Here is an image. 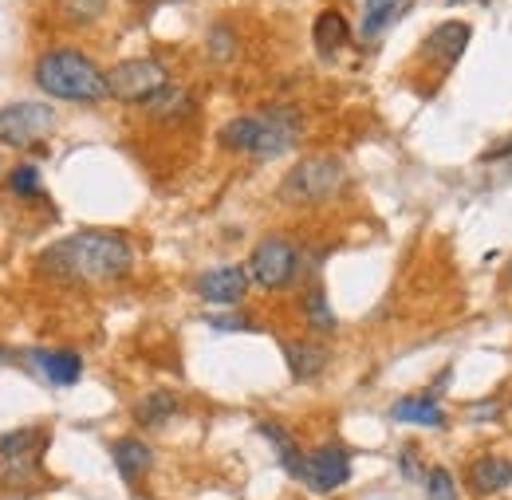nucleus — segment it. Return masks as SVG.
<instances>
[{
    "label": "nucleus",
    "instance_id": "f03ea898",
    "mask_svg": "<svg viewBox=\"0 0 512 500\" xmlns=\"http://www.w3.org/2000/svg\"><path fill=\"white\" fill-rule=\"evenodd\" d=\"M304 134L296 107H264L260 115H241L221 130V146L249 154V158H280L288 154Z\"/></svg>",
    "mask_w": 512,
    "mask_h": 500
},
{
    "label": "nucleus",
    "instance_id": "2eb2a0df",
    "mask_svg": "<svg viewBox=\"0 0 512 500\" xmlns=\"http://www.w3.org/2000/svg\"><path fill=\"white\" fill-rule=\"evenodd\" d=\"M410 4H414V0H363V24H359V36H363L367 44H375L398 16L410 12Z\"/></svg>",
    "mask_w": 512,
    "mask_h": 500
},
{
    "label": "nucleus",
    "instance_id": "7ed1b4c3",
    "mask_svg": "<svg viewBox=\"0 0 512 500\" xmlns=\"http://www.w3.org/2000/svg\"><path fill=\"white\" fill-rule=\"evenodd\" d=\"M36 87L48 91L52 99H67V103H99L111 95V83L107 75L87 60L83 52H48L36 63Z\"/></svg>",
    "mask_w": 512,
    "mask_h": 500
},
{
    "label": "nucleus",
    "instance_id": "393cba45",
    "mask_svg": "<svg viewBox=\"0 0 512 500\" xmlns=\"http://www.w3.org/2000/svg\"><path fill=\"white\" fill-rule=\"evenodd\" d=\"M103 4H107V0H75L71 8H75V16H95Z\"/></svg>",
    "mask_w": 512,
    "mask_h": 500
},
{
    "label": "nucleus",
    "instance_id": "39448f33",
    "mask_svg": "<svg viewBox=\"0 0 512 500\" xmlns=\"http://www.w3.org/2000/svg\"><path fill=\"white\" fill-rule=\"evenodd\" d=\"M300 272V249L288 237H264L253 249L249 260V276L268 292H284Z\"/></svg>",
    "mask_w": 512,
    "mask_h": 500
},
{
    "label": "nucleus",
    "instance_id": "f3484780",
    "mask_svg": "<svg viewBox=\"0 0 512 500\" xmlns=\"http://www.w3.org/2000/svg\"><path fill=\"white\" fill-rule=\"evenodd\" d=\"M256 434L276 449V457H280V465H284V473H288V477H296V481L304 477V453H300V445L292 441V434H288L284 426H276V422H260V426H256Z\"/></svg>",
    "mask_w": 512,
    "mask_h": 500
},
{
    "label": "nucleus",
    "instance_id": "dca6fc26",
    "mask_svg": "<svg viewBox=\"0 0 512 500\" xmlns=\"http://www.w3.org/2000/svg\"><path fill=\"white\" fill-rule=\"evenodd\" d=\"M111 457H115V469H119L127 481L146 477L150 465H154V449H150L142 438H119L115 445H111Z\"/></svg>",
    "mask_w": 512,
    "mask_h": 500
},
{
    "label": "nucleus",
    "instance_id": "f8f14e48",
    "mask_svg": "<svg viewBox=\"0 0 512 500\" xmlns=\"http://www.w3.org/2000/svg\"><path fill=\"white\" fill-rule=\"evenodd\" d=\"M24 363L52 386H75L79 375H83V359L75 351H40L36 347V351L24 355Z\"/></svg>",
    "mask_w": 512,
    "mask_h": 500
},
{
    "label": "nucleus",
    "instance_id": "aec40b11",
    "mask_svg": "<svg viewBox=\"0 0 512 500\" xmlns=\"http://www.w3.org/2000/svg\"><path fill=\"white\" fill-rule=\"evenodd\" d=\"M284 359H288L292 378H300V382L316 378L327 367V351L320 343H284Z\"/></svg>",
    "mask_w": 512,
    "mask_h": 500
},
{
    "label": "nucleus",
    "instance_id": "20e7f679",
    "mask_svg": "<svg viewBox=\"0 0 512 500\" xmlns=\"http://www.w3.org/2000/svg\"><path fill=\"white\" fill-rule=\"evenodd\" d=\"M343 182H347L343 162L331 158V154H316V158H300V162L284 174L280 197H284L288 205H316V201L335 197V193L343 189Z\"/></svg>",
    "mask_w": 512,
    "mask_h": 500
},
{
    "label": "nucleus",
    "instance_id": "9b49d317",
    "mask_svg": "<svg viewBox=\"0 0 512 500\" xmlns=\"http://www.w3.org/2000/svg\"><path fill=\"white\" fill-rule=\"evenodd\" d=\"M465 481L477 497H493V493H505L512 485V461H505L501 453H481L477 461H469L465 469Z\"/></svg>",
    "mask_w": 512,
    "mask_h": 500
},
{
    "label": "nucleus",
    "instance_id": "0eeeda50",
    "mask_svg": "<svg viewBox=\"0 0 512 500\" xmlns=\"http://www.w3.org/2000/svg\"><path fill=\"white\" fill-rule=\"evenodd\" d=\"M56 126V111L48 103H8L0 107V142L12 150L36 146Z\"/></svg>",
    "mask_w": 512,
    "mask_h": 500
},
{
    "label": "nucleus",
    "instance_id": "6e6552de",
    "mask_svg": "<svg viewBox=\"0 0 512 500\" xmlns=\"http://www.w3.org/2000/svg\"><path fill=\"white\" fill-rule=\"evenodd\" d=\"M107 83H111V95L123 103H154L170 87L166 67L158 60H123L107 75Z\"/></svg>",
    "mask_w": 512,
    "mask_h": 500
},
{
    "label": "nucleus",
    "instance_id": "412c9836",
    "mask_svg": "<svg viewBox=\"0 0 512 500\" xmlns=\"http://www.w3.org/2000/svg\"><path fill=\"white\" fill-rule=\"evenodd\" d=\"M304 315H308V323H312L316 331H331V327H335V312H331L323 288H312V292L304 296Z\"/></svg>",
    "mask_w": 512,
    "mask_h": 500
},
{
    "label": "nucleus",
    "instance_id": "4468645a",
    "mask_svg": "<svg viewBox=\"0 0 512 500\" xmlns=\"http://www.w3.org/2000/svg\"><path fill=\"white\" fill-rule=\"evenodd\" d=\"M390 418L394 422H406V426H426V430H442L446 426V410L438 406L434 394H406L390 406Z\"/></svg>",
    "mask_w": 512,
    "mask_h": 500
},
{
    "label": "nucleus",
    "instance_id": "1a4fd4ad",
    "mask_svg": "<svg viewBox=\"0 0 512 500\" xmlns=\"http://www.w3.org/2000/svg\"><path fill=\"white\" fill-rule=\"evenodd\" d=\"M312 493H335L351 481V457L343 445H320L312 453H304V477H300Z\"/></svg>",
    "mask_w": 512,
    "mask_h": 500
},
{
    "label": "nucleus",
    "instance_id": "f257e3e1",
    "mask_svg": "<svg viewBox=\"0 0 512 500\" xmlns=\"http://www.w3.org/2000/svg\"><path fill=\"white\" fill-rule=\"evenodd\" d=\"M134 264V249L123 233L107 229H83L56 241L40 256V268L60 284H107L127 276Z\"/></svg>",
    "mask_w": 512,
    "mask_h": 500
},
{
    "label": "nucleus",
    "instance_id": "a211bd4d",
    "mask_svg": "<svg viewBox=\"0 0 512 500\" xmlns=\"http://www.w3.org/2000/svg\"><path fill=\"white\" fill-rule=\"evenodd\" d=\"M174 414H178V394H170V390H150V394H142L138 406H134V422H138L142 430H158V426H166Z\"/></svg>",
    "mask_w": 512,
    "mask_h": 500
},
{
    "label": "nucleus",
    "instance_id": "423d86ee",
    "mask_svg": "<svg viewBox=\"0 0 512 500\" xmlns=\"http://www.w3.org/2000/svg\"><path fill=\"white\" fill-rule=\"evenodd\" d=\"M48 449V430H16L0 438V481H8L12 489L32 481L40 469V457Z\"/></svg>",
    "mask_w": 512,
    "mask_h": 500
},
{
    "label": "nucleus",
    "instance_id": "a878e982",
    "mask_svg": "<svg viewBox=\"0 0 512 500\" xmlns=\"http://www.w3.org/2000/svg\"><path fill=\"white\" fill-rule=\"evenodd\" d=\"M449 4H465V0H449Z\"/></svg>",
    "mask_w": 512,
    "mask_h": 500
},
{
    "label": "nucleus",
    "instance_id": "b1692460",
    "mask_svg": "<svg viewBox=\"0 0 512 500\" xmlns=\"http://www.w3.org/2000/svg\"><path fill=\"white\" fill-rule=\"evenodd\" d=\"M209 323H213V327H225V331H229V327H233V331H241V327H249V319H245V315H233V319H221V315H213Z\"/></svg>",
    "mask_w": 512,
    "mask_h": 500
},
{
    "label": "nucleus",
    "instance_id": "bb28decb",
    "mask_svg": "<svg viewBox=\"0 0 512 500\" xmlns=\"http://www.w3.org/2000/svg\"><path fill=\"white\" fill-rule=\"evenodd\" d=\"M509 280H512V268H509Z\"/></svg>",
    "mask_w": 512,
    "mask_h": 500
},
{
    "label": "nucleus",
    "instance_id": "9d476101",
    "mask_svg": "<svg viewBox=\"0 0 512 500\" xmlns=\"http://www.w3.org/2000/svg\"><path fill=\"white\" fill-rule=\"evenodd\" d=\"M249 292V268L241 264H221L197 276V296L205 304H241Z\"/></svg>",
    "mask_w": 512,
    "mask_h": 500
},
{
    "label": "nucleus",
    "instance_id": "4be33fe9",
    "mask_svg": "<svg viewBox=\"0 0 512 500\" xmlns=\"http://www.w3.org/2000/svg\"><path fill=\"white\" fill-rule=\"evenodd\" d=\"M8 186L16 197H40V170L36 166H16L8 174Z\"/></svg>",
    "mask_w": 512,
    "mask_h": 500
},
{
    "label": "nucleus",
    "instance_id": "6ab92c4d",
    "mask_svg": "<svg viewBox=\"0 0 512 500\" xmlns=\"http://www.w3.org/2000/svg\"><path fill=\"white\" fill-rule=\"evenodd\" d=\"M312 36H316V52H320L323 60H331L347 40H351V32H347V20H343V12H335V8H327L316 16V28H312Z\"/></svg>",
    "mask_w": 512,
    "mask_h": 500
},
{
    "label": "nucleus",
    "instance_id": "ddd939ff",
    "mask_svg": "<svg viewBox=\"0 0 512 500\" xmlns=\"http://www.w3.org/2000/svg\"><path fill=\"white\" fill-rule=\"evenodd\" d=\"M469 36H473V28H469L465 20H446V24H438V28L426 36L422 52H426L430 60H438L442 67H453V63L461 60V52L469 48Z\"/></svg>",
    "mask_w": 512,
    "mask_h": 500
},
{
    "label": "nucleus",
    "instance_id": "5701e85b",
    "mask_svg": "<svg viewBox=\"0 0 512 500\" xmlns=\"http://www.w3.org/2000/svg\"><path fill=\"white\" fill-rule=\"evenodd\" d=\"M426 500H457V485L449 469H430L426 473Z\"/></svg>",
    "mask_w": 512,
    "mask_h": 500
}]
</instances>
